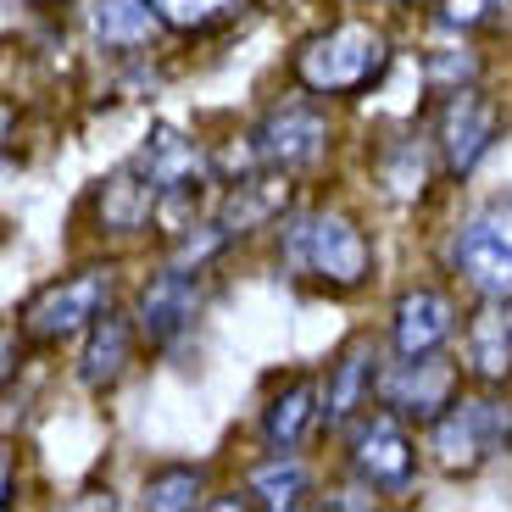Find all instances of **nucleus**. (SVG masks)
Returning a JSON list of instances; mask_svg holds the SVG:
<instances>
[{"mask_svg": "<svg viewBox=\"0 0 512 512\" xmlns=\"http://www.w3.org/2000/svg\"><path fill=\"white\" fill-rule=\"evenodd\" d=\"M373 240L340 206L290 212L279 223V273L318 295H357L373 279Z\"/></svg>", "mask_w": 512, "mask_h": 512, "instance_id": "obj_1", "label": "nucleus"}, {"mask_svg": "<svg viewBox=\"0 0 512 512\" xmlns=\"http://www.w3.org/2000/svg\"><path fill=\"white\" fill-rule=\"evenodd\" d=\"M390 67V34L373 23H334L301 39L290 56V73L307 95L323 101H351V95L373 90Z\"/></svg>", "mask_w": 512, "mask_h": 512, "instance_id": "obj_2", "label": "nucleus"}, {"mask_svg": "<svg viewBox=\"0 0 512 512\" xmlns=\"http://www.w3.org/2000/svg\"><path fill=\"white\" fill-rule=\"evenodd\" d=\"M512 451V412L501 390H479V396H457L435 423H429V462L451 479H474L490 462Z\"/></svg>", "mask_w": 512, "mask_h": 512, "instance_id": "obj_3", "label": "nucleus"}, {"mask_svg": "<svg viewBox=\"0 0 512 512\" xmlns=\"http://www.w3.org/2000/svg\"><path fill=\"white\" fill-rule=\"evenodd\" d=\"M501 128H507V112L501 101H490L479 84H457V90H440L435 112H429V140L440 151V167L446 179H474V167L496 151Z\"/></svg>", "mask_w": 512, "mask_h": 512, "instance_id": "obj_4", "label": "nucleus"}, {"mask_svg": "<svg viewBox=\"0 0 512 512\" xmlns=\"http://www.w3.org/2000/svg\"><path fill=\"white\" fill-rule=\"evenodd\" d=\"M446 262L474 295L512 301V190L462 218V229L446 245Z\"/></svg>", "mask_w": 512, "mask_h": 512, "instance_id": "obj_5", "label": "nucleus"}, {"mask_svg": "<svg viewBox=\"0 0 512 512\" xmlns=\"http://www.w3.org/2000/svg\"><path fill=\"white\" fill-rule=\"evenodd\" d=\"M106 307H112V268H84L28 295L17 312V329L34 346H62V340H78Z\"/></svg>", "mask_w": 512, "mask_h": 512, "instance_id": "obj_6", "label": "nucleus"}, {"mask_svg": "<svg viewBox=\"0 0 512 512\" xmlns=\"http://www.w3.org/2000/svg\"><path fill=\"white\" fill-rule=\"evenodd\" d=\"M346 462H351V474L368 479L379 496L412 490V479H418V446L407 435V418L390 407H379V412L368 407L346 429Z\"/></svg>", "mask_w": 512, "mask_h": 512, "instance_id": "obj_7", "label": "nucleus"}, {"mask_svg": "<svg viewBox=\"0 0 512 512\" xmlns=\"http://www.w3.org/2000/svg\"><path fill=\"white\" fill-rule=\"evenodd\" d=\"M329 140H334L329 112H318V106H307V101H290V106H273V112L245 134V156H251L256 167L307 173V167L323 162Z\"/></svg>", "mask_w": 512, "mask_h": 512, "instance_id": "obj_8", "label": "nucleus"}, {"mask_svg": "<svg viewBox=\"0 0 512 512\" xmlns=\"http://www.w3.org/2000/svg\"><path fill=\"white\" fill-rule=\"evenodd\" d=\"M206 307V268H184V262H167L156 279L140 284V301H134V323H140V340L151 351H173L184 334L195 329Z\"/></svg>", "mask_w": 512, "mask_h": 512, "instance_id": "obj_9", "label": "nucleus"}, {"mask_svg": "<svg viewBox=\"0 0 512 512\" xmlns=\"http://www.w3.org/2000/svg\"><path fill=\"white\" fill-rule=\"evenodd\" d=\"M462 373L468 368H457L446 351L396 357V362H384V373H379V407H390L407 423H423V429H429V423L462 396Z\"/></svg>", "mask_w": 512, "mask_h": 512, "instance_id": "obj_10", "label": "nucleus"}, {"mask_svg": "<svg viewBox=\"0 0 512 512\" xmlns=\"http://www.w3.org/2000/svg\"><path fill=\"white\" fill-rule=\"evenodd\" d=\"M379 373H384V362L368 334L340 346V357L329 362V379H323V423L334 435H346L351 423L368 412V401L379 396Z\"/></svg>", "mask_w": 512, "mask_h": 512, "instance_id": "obj_11", "label": "nucleus"}, {"mask_svg": "<svg viewBox=\"0 0 512 512\" xmlns=\"http://www.w3.org/2000/svg\"><path fill=\"white\" fill-rule=\"evenodd\" d=\"M462 368L479 390H507L512 384V301H485L462 323Z\"/></svg>", "mask_w": 512, "mask_h": 512, "instance_id": "obj_12", "label": "nucleus"}, {"mask_svg": "<svg viewBox=\"0 0 512 512\" xmlns=\"http://www.w3.org/2000/svg\"><path fill=\"white\" fill-rule=\"evenodd\" d=\"M134 346H140V323L128 318V312L106 307L101 318L84 329V346H78V384L90 390V396H106V390H117L128 373V362H134Z\"/></svg>", "mask_w": 512, "mask_h": 512, "instance_id": "obj_13", "label": "nucleus"}, {"mask_svg": "<svg viewBox=\"0 0 512 512\" xmlns=\"http://www.w3.org/2000/svg\"><path fill=\"white\" fill-rule=\"evenodd\" d=\"M90 206H95L101 234H151L156 206H162V184H156L140 162H123L117 173H106V179L95 184Z\"/></svg>", "mask_w": 512, "mask_h": 512, "instance_id": "obj_14", "label": "nucleus"}, {"mask_svg": "<svg viewBox=\"0 0 512 512\" xmlns=\"http://www.w3.org/2000/svg\"><path fill=\"white\" fill-rule=\"evenodd\" d=\"M457 334V307L451 295L435 284H418L390 307V351L396 357H429V351H446V340Z\"/></svg>", "mask_w": 512, "mask_h": 512, "instance_id": "obj_15", "label": "nucleus"}, {"mask_svg": "<svg viewBox=\"0 0 512 512\" xmlns=\"http://www.w3.org/2000/svg\"><path fill=\"white\" fill-rule=\"evenodd\" d=\"M295 173H279V167H256L251 179H234L229 190L218 195V212L212 218L223 223V229L234 234V240H245V234L268 229V223H284V212H290V195H295Z\"/></svg>", "mask_w": 512, "mask_h": 512, "instance_id": "obj_16", "label": "nucleus"}, {"mask_svg": "<svg viewBox=\"0 0 512 512\" xmlns=\"http://www.w3.org/2000/svg\"><path fill=\"white\" fill-rule=\"evenodd\" d=\"M134 162L162 184V195H173V190H212V184H218L206 145L190 140V134H179L173 123H156L151 134H145V145L134 151Z\"/></svg>", "mask_w": 512, "mask_h": 512, "instance_id": "obj_17", "label": "nucleus"}, {"mask_svg": "<svg viewBox=\"0 0 512 512\" xmlns=\"http://www.w3.org/2000/svg\"><path fill=\"white\" fill-rule=\"evenodd\" d=\"M312 423H323V384L312 373H295L284 390H273L268 407H262V440L268 451H295L301 440L312 435Z\"/></svg>", "mask_w": 512, "mask_h": 512, "instance_id": "obj_18", "label": "nucleus"}, {"mask_svg": "<svg viewBox=\"0 0 512 512\" xmlns=\"http://www.w3.org/2000/svg\"><path fill=\"white\" fill-rule=\"evenodd\" d=\"M84 23H90L95 45L112 56H134L162 34V12L151 0H84Z\"/></svg>", "mask_w": 512, "mask_h": 512, "instance_id": "obj_19", "label": "nucleus"}, {"mask_svg": "<svg viewBox=\"0 0 512 512\" xmlns=\"http://www.w3.org/2000/svg\"><path fill=\"white\" fill-rule=\"evenodd\" d=\"M435 173H446L435 140H390L379 151V184L390 201H423Z\"/></svg>", "mask_w": 512, "mask_h": 512, "instance_id": "obj_20", "label": "nucleus"}, {"mask_svg": "<svg viewBox=\"0 0 512 512\" xmlns=\"http://www.w3.org/2000/svg\"><path fill=\"white\" fill-rule=\"evenodd\" d=\"M245 490H251L256 507L295 512V507H307V496H312V474H307V462H301V457L273 451L268 462H256L251 474H245Z\"/></svg>", "mask_w": 512, "mask_h": 512, "instance_id": "obj_21", "label": "nucleus"}, {"mask_svg": "<svg viewBox=\"0 0 512 512\" xmlns=\"http://www.w3.org/2000/svg\"><path fill=\"white\" fill-rule=\"evenodd\" d=\"M206 501V468L201 462H167L145 474V507L151 512H190Z\"/></svg>", "mask_w": 512, "mask_h": 512, "instance_id": "obj_22", "label": "nucleus"}, {"mask_svg": "<svg viewBox=\"0 0 512 512\" xmlns=\"http://www.w3.org/2000/svg\"><path fill=\"white\" fill-rule=\"evenodd\" d=\"M151 6L173 34H212V28L234 23L251 0H151Z\"/></svg>", "mask_w": 512, "mask_h": 512, "instance_id": "obj_23", "label": "nucleus"}, {"mask_svg": "<svg viewBox=\"0 0 512 512\" xmlns=\"http://www.w3.org/2000/svg\"><path fill=\"white\" fill-rule=\"evenodd\" d=\"M435 17L451 34H490L512 17V0H435Z\"/></svg>", "mask_w": 512, "mask_h": 512, "instance_id": "obj_24", "label": "nucleus"}, {"mask_svg": "<svg viewBox=\"0 0 512 512\" xmlns=\"http://www.w3.org/2000/svg\"><path fill=\"white\" fill-rule=\"evenodd\" d=\"M423 73H429V84H435V90H457V84H474V78H479V56H468V51H435L429 62H423Z\"/></svg>", "mask_w": 512, "mask_h": 512, "instance_id": "obj_25", "label": "nucleus"}]
</instances>
